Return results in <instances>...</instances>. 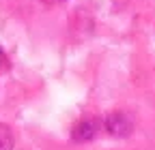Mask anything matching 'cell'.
Returning a JSON list of instances; mask_svg holds the SVG:
<instances>
[{"mask_svg": "<svg viewBox=\"0 0 155 150\" xmlns=\"http://www.w3.org/2000/svg\"><path fill=\"white\" fill-rule=\"evenodd\" d=\"M104 127L112 137H129L131 131H134V122L125 111H112V114H108L104 120Z\"/></svg>", "mask_w": 155, "mask_h": 150, "instance_id": "1", "label": "cell"}, {"mask_svg": "<svg viewBox=\"0 0 155 150\" xmlns=\"http://www.w3.org/2000/svg\"><path fill=\"white\" fill-rule=\"evenodd\" d=\"M97 131H99V120L86 118V120L78 122V124L73 127V131H71V139H73V142H80V144L91 142V139H95Z\"/></svg>", "mask_w": 155, "mask_h": 150, "instance_id": "2", "label": "cell"}, {"mask_svg": "<svg viewBox=\"0 0 155 150\" xmlns=\"http://www.w3.org/2000/svg\"><path fill=\"white\" fill-rule=\"evenodd\" d=\"M0 150H13V133L9 124L0 122Z\"/></svg>", "mask_w": 155, "mask_h": 150, "instance_id": "3", "label": "cell"}, {"mask_svg": "<svg viewBox=\"0 0 155 150\" xmlns=\"http://www.w3.org/2000/svg\"><path fill=\"white\" fill-rule=\"evenodd\" d=\"M0 60H2V52H0Z\"/></svg>", "mask_w": 155, "mask_h": 150, "instance_id": "4", "label": "cell"}]
</instances>
